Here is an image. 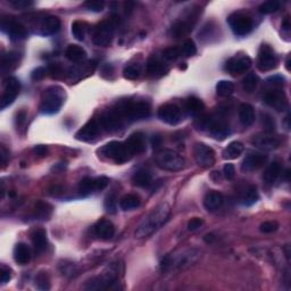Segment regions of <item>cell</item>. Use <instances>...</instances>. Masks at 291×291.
<instances>
[{"mask_svg":"<svg viewBox=\"0 0 291 291\" xmlns=\"http://www.w3.org/2000/svg\"><path fill=\"white\" fill-rule=\"evenodd\" d=\"M171 214V207L167 203H163L158 205L150 211L147 216H145L144 220L139 224L137 230H135L134 236L138 239L147 238L156 232L158 229L166 223Z\"/></svg>","mask_w":291,"mask_h":291,"instance_id":"cell-1","label":"cell"},{"mask_svg":"<svg viewBox=\"0 0 291 291\" xmlns=\"http://www.w3.org/2000/svg\"><path fill=\"white\" fill-rule=\"evenodd\" d=\"M201 257V251L194 248H187L167 255L161 263V270L165 273L177 272L193 266Z\"/></svg>","mask_w":291,"mask_h":291,"instance_id":"cell-2","label":"cell"},{"mask_svg":"<svg viewBox=\"0 0 291 291\" xmlns=\"http://www.w3.org/2000/svg\"><path fill=\"white\" fill-rule=\"evenodd\" d=\"M114 111L123 118V120L137 121L145 120L150 116V107L147 102H121Z\"/></svg>","mask_w":291,"mask_h":291,"instance_id":"cell-3","label":"cell"},{"mask_svg":"<svg viewBox=\"0 0 291 291\" xmlns=\"http://www.w3.org/2000/svg\"><path fill=\"white\" fill-rule=\"evenodd\" d=\"M65 92L59 87H50L45 91L42 97L40 111L41 113L52 115L58 113L61 111L63 104H64Z\"/></svg>","mask_w":291,"mask_h":291,"instance_id":"cell-4","label":"cell"},{"mask_svg":"<svg viewBox=\"0 0 291 291\" xmlns=\"http://www.w3.org/2000/svg\"><path fill=\"white\" fill-rule=\"evenodd\" d=\"M155 162L162 170L177 172L186 166V161L180 154L170 149H162L155 155Z\"/></svg>","mask_w":291,"mask_h":291,"instance_id":"cell-5","label":"cell"},{"mask_svg":"<svg viewBox=\"0 0 291 291\" xmlns=\"http://www.w3.org/2000/svg\"><path fill=\"white\" fill-rule=\"evenodd\" d=\"M101 153L105 155L107 158L113 160L115 163L123 164L127 163L133 157V154L131 153L125 142L120 141H112L109 144L105 145L101 148Z\"/></svg>","mask_w":291,"mask_h":291,"instance_id":"cell-6","label":"cell"},{"mask_svg":"<svg viewBox=\"0 0 291 291\" xmlns=\"http://www.w3.org/2000/svg\"><path fill=\"white\" fill-rule=\"evenodd\" d=\"M116 22L114 18L106 19L96 26L94 33V44L99 47H108L114 38Z\"/></svg>","mask_w":291,"mask_h":291,"instance_id":"cell-7","label":"cell"},{"mask_svg":"<svg viewBox=\"0 0 291 291\" xmlns=\"http://www.w3.org/2000/svg\"><path fill=\"white\" fill-rule=\"evenodd\" d=\"M227 23L234 34L239 36L247 35L253 30V21L249 16L244 15L242 13H234L227 18Z\"/></svg>","mask_w":291,"mask_h":291,"instance_id":"cell-8","label":"cell"},{"mask_svg":"<svg viewBox=\"0 0 291 291\" xmlns=\"http://www.w3.org/2000/svg\"><path fill=\"white\" fill-rule=\"evenodd\" d=\"M117 279V271L114 269V266L108 267L104 273L100 274L99 276L92 277L85 284V289L87 290H99L108 288L112 283H114Z\"/></svg>","mask_w":291,"mask_h":291,"instance_id":"cell-9","label":"cell"},{"mask_svg":"<svg viewBox=\"0 0 291 291\" xmlns=\"http://www.w3.org/2000/svg\"><path fill=\"white\" fill-rule=\"evenodd\" d=\"M194 156L196 163L200 167L207 168L213 166L215 163V151L210 146L197 142L194 147Z\"/></svg>","mask_w":291,"mask_h":291,"instance_id":"cell-10","label":"cell"},{"mask_svg":"<svg viewBox=\"0 0 291 291\" xmlns=\"http://www.w3.org/2000/svg\"><path fill=\"white\" fill-rule=\"evenodd\" d=\"M276 65H277V57L276 55L274 54L273 49L271 48L269 45H262V47L259 48V62H257L260 71L266 72L275 68Z\"/></svg>","mask_w":291,"mask_h":291,"instance_id":"cell-11","label":"cell"},{"mask_svg":"<svg viewBox=\"0 0 291 291\" xmlns=\"http://www.w3.org/2000/svg\"><path fill=\"white\" fill-rule=\"evenodd\" d=\"M21 90V83L16 78H8V80L6 81L4 94L1 96V100H0V107L1 109H5L8 107L9 105H12L15 101L16 97H17Z\"/></svg>","mask_w":291,"mask_h":291,"instance_id":"cell-12","label":"cell"},{"mask_svg":"<svg viewBox=\"0 0 291 291\" xmlns=\"http://www.w3.org/2000/svg\"><path fill=\"white\" fill-rule=\"evenodd\" d=\"M158 118L166 124L177 125L182 120V112L177 105L166 104L158 109Z\"/></svg>","mask_w":291,"mask_h":291,"instance_id":"cell-13","label":"cell"},{"mask_svg":"<svg viewBox=\"0 0 291 291\" xmlns=\"http://www.w3.org/2000/svg\"><path fill=\"white\" fill-rule=\"evenodd\" d=\"M264 101L272 108L276 109L277 112L284 111L288 106L286 95H284L282 90L277 88L271 89L270 91H267L265 96H264Z\"/></svg>","mask_w":291,"mask_h":291,"instance_id":"cell-14","label":"cell"},{"mask_svg":"<svg viewBox=\"0 0 291 291\" xmlns=\"http://www.w3.org/2000/svg\"><path fill=\"white\" fill-rule=\"evenodd\" d=\"M101 125L98 121L90 120L77 132L75 138L80 141H92L100 134Z\"/></svg>","mask_w":291,"mask_h":291,"instance_id":"cell-15","label":"cell"},{"mask_svg":"<svg viewBox=\"0 0 291 291\" xmlns=\"http://www.w3.org/2000/svg\"><path fill=\"white\" fill-rule=\"evenodd\" d=\"M1 29L2 31L7 32L9 38L14 41L24 40L26 36H28V30H26L24 25H22L18 22L5 21V19H2Z\"/></svg>","mask_w":291,"mask_h":291,"instance_id":"cell-16","label":"cell"},{"mask_svg":"<svg viewBox=\"0 0 291 291\" xmlns=\"http://www.w3.org/2000/svg\"><path fill=\"white\" fill-rule=\"evenodd\" d=\"M251 66V59L249 56H241V57H233L229 59L226 64V69L230 74L239 75L242 74Z\"/></svg>","mask_w":291,"mask_h":291,"instance_id":"cell-17","label":"cell"},{"mask_svg":"<svg viewBox=\"0 0 291 291\" xmlns=\"http://www.w3.org/2000/svg\"><path fill=\"white\" fill-rule=\"evenodd\" d=\"M99 123H100L101 128L104 129V130L114 132L120 130L121 128H123V118H122L114 109H112V111H109L102 115Z\"/></svg>","mask_w":291,"mask_h":291,"instance_id":"cell-18","label":"cell"},{"mask_svg":"<svg viewBox=\"0 0 291 291\" xmlns=\"http://www.w3.org/2000/svg\"><path fill=\"white\" fill-rule=\"evenodd\" d=\"M267 155L265 154H259V153H254L249 154L244 157V160L241 164V171L242 172H253L259 170V168L263 167L266 164Z\"/></svg>","mask_w":291,"mask_h":291,"instance_id":"cell-19","label":"cell"},{"mask_svg":"<svg viewBox=\"0 0 291 291\" xmlns=\"http://www.w3.org/2000/svg\"><path fill=\"white\" fill-rule=\"evenodd\" d=\"M254 146H256L257 148L263 150H273L275 148L279 147L280 140L276 137H273L271 134H259L256 137H254L253 140Z\"/></svg>","mask_w":291,"mask_h":291,"instance_id":"cell-20","label":"cell"},{"mask_svg":"<svg viewBox=\"0 0 291 291\" xmlns=\"http://www.w3.org/2000/svg\"><path fill=\"white\" fill-rule=\"evenodd\" d=\"M208 130L217 140H223L231 133V129L226 122L222 120H213V118L210 120Z\"/></svg>","mask_w":291,"mask_h":291,"instance_id":"cell-21","label":"cell"},{"mask_svg":"<svg viewBox=\"0 0 291 291\" xmlns=\"http://www.w3.org/2000/svg\"><path fill=\"white\" fill-rule=\"evenodd\" d=\"M95 234L102 240H109L114 237L115 226L114 224L108 220H100L96 223L94 226Z\"/></svg>","mask_w":291,"mask_h":291,"instance_id":"cell-22","label":"cell"},{"mask_svg":"<svg viewBox=\"0 0 291 291\" xmlns=\"http://www.w3.org/2000/svg\"><path fill=\"white\" fill-rule=\"evenodd\" d=\"M61 19L57 16H47L41 21V34L52 35L61 30Z\"/></svg>","mask_w":291,"mask_h":291,"instance_id":"cell-23","label":"cell"},{"mask_svg":"<svg viewBox=\"0 0 291 291\" xmlns=\"http://www.w3.org/2000/svg\"><path fill=\"white\" fill-rule=\"evenodd\" d=\"M125 145L128 146V148L133 155L135 154H141L146 150V141H145V135L137 132L130 135V138L125 141Z\"/></svg>","mask_w":291,"mask_h":291,"instance_id":"cell-24","label":"cell"},{"mask_svg":"<svg viewBox=\"0 0 291 291\" xmlns=\"http://www.w3.org/2000/svg\"><path fill=\"white\" fill-rule=\"evenodd\" d=\"M224 203V198L222 194L217 193V191H210L206 194L204 199V206L207 210L215 211L218 208H221Z\"/></svg>","mask_w":291,"mask_h":291,"instance_id":"cell-25","label":"cell"},{"mask_svg":"<svg viewBox=\"0 0 291 291\" xmlns=\"http://www.w3.org/2000/svg\"><path fill=\"white\" fill-rule=\"evenodd\" d=\"M14 259L19 265H26L31 259V251L28 244L19 242L14 248Z\"/></svg>","mask_w":291,"mask_h":291,"instance_id":"cell-26","label":"cell"},{"mask_svg":"<svg viewBox=\"0 0 291 291\" xmlns=\"http://www.w3.org/2000/svg\"><path fill=\"white\" fill-rule=\"evenodd\" d=\"M31 240L36 253H42L48 244L47 233L44 229H36L31 234Z\"/></svg>","mask_w":291,"mask_h":291,"instance_id":"cell-27","label":"cell"},{"mask_svg":"<svg viewBox=\"0 0 291 291\" xmlns=\"http://www.w3.org/2000/svg\"><path fill=\"white\" fill-rule=\"evenodd\" d=\"M254 107L249 104H242L239 108V120L243 127H250L255 122Z\"/></svg>","mask_w":291,"mask_h":291,"instance_id":"cell-28","label":"cell"},{"mask_svg":"<svg viewBox=\"0 0 291 291\" xmlns=\"http://www.w3.org/2000/svg\"><path fill=\"white\" fill-rule=\"evenodd\" d=\"M65 56L68 61L73 63H80L83 62L84 59L87 58V51L82 47H80V46L71 45L66 49Z\"/></svg>","mask_w":291,"mask_h":291,"instance_id":"cell-29","label":"cell"},{"mask_svg":"<svg viewBox=\"0 0 291 291\" xmlns=\"http://www.w3.org/2000/svg\"><path fill=\"white\" fill-rule=\"evenodd\" d=\"M243 153V145L240 141H232L227 145V147L223 150V158L224 160H236L240 157V155Z\"/></svg>","mask_w":291,"mask_h":291,"instance_id":"cell-30","label":"cell"},{"mask_svg":"<svg viewBox=\"0 0 291 291\" xmlns=\"http://www.w3.org/2000/svg\"><path fill=\"white\" fill-rule=\"evenodd\" d=\"M147 71L149 74L154 75V77H161V75H163L166 73L167 67L164 65L163 62H161L157 57L153 56V57L148 59Z\"/></svg>","mask_w":291,"mask_h":291,"instance_id":"cell-31","label":"cell"},{"mask_svg":"<svg viewBox=\"0 0 291 291\" xmlns=\"http://www.w3.org/2000/svg\"><path fill=\"white\" fill-rule=\"evenodd\" d=\"M281 173V164L280 162H273L271 163L265 171H264L263 178L267 184H273L276 181V178H279Z\"/></svg>","mask_w":291,"mask_h":291,"instance_id":"cell-32","label":"cell"},{"mask_svg":"<svg viewBox=\"0 0 291 291\" xmlns=\"http://www.w3.org/2000/svg\"><path fill=\"white\" fill-rule=\"evenodd\" d=\"M132 182H133L134 186L137 187H149L151 182H153V177H151V174L148 171L139 170L135 172L133 177H132Z\"/></svg>","mask_w":291,"mask_h":291,"instance_id":"cell-33","label":"cell"},{"mask_svg":"<svg viewBox=\"0 0 291 291\" xmlns=\"http://www.w3.org/2000/svg\"><path fill=\"white\" fill-rule=\"evenodd\" d=\"M18 59L19 56L17 52H8V54H6L2 56L1 59V72L7 73L9 71H12V69H14L16 66L18 64Z\"/></svg>","mask_w":291,"mask_h":291,"instance_id":"cell-34","label":"cell"},{"mask_svg":"<svg viewBox=\"0 0 291 291\" xmlns=\"http://www.w3.org/2000/svg\"><path fill=\"white\" fill-rule=\"evenodd\" d=\"M141 200L137 194H125L124 197L121 198L120 200V207L123 210H133L135 208H138L140 206Z\"/></svg>","mask_w":291,"mask_h":291,"instance_id":"cell-35","label":"cell"},{"mask_svg":"<svg viewBox=\"0 0 291 291\" xmlns=\"http://www.w3.org/2000/svg\"><path fill=\"white\" fill-rule=\"evenodd\" d=\"M191 29H193V28H191L189 22L177 21L173 25H172V28L170 30V33H171L172 36H174V38H181V36L187 35L188 33L190 32Z\"/></svg>","mask_w":291,"mask_h":291,"instance_id":"cell-36","label":"cell"},{"mask_svg":"<svg viewBox=\"0 0 291 291\" xmlns=\"http://www.w3.org/2000/svg\"><path fill=\"white\" fill-rule=\"evenodd\" d=\"M205 105L201 99L197 97H190L186 101V109L190 115H198L204 111Z\"/></svg>","mask_w":291,"mask_h":291,"instance_id":"cell-37","label":"cell"},{"mask_svg":"<svg viewBox=\"0 0 291 291\" xmlns=\"http://www.w3.org/2000/svg\"><path fill=\"white\" fill-rule=\"evenodd\" d=\"M234 92V84L231 81L222 80L216 84V94L220 97H229Z\"/></svg>","mask_w":291,"mask_h":291,"instance_id":"cell-38","label":"cell"},{"mask_svg":"<svg viewBox=\"0 0 291 291\" xmlns=\"http://www.w3.org/2000/svg\"><path fill=\"white\" fill-rule=\"evenodd\" d=\"M52 207L45 201H38L35 204V214L40 220H48L50 217Z\"/></svg>","mask_w":291,"mask_h":291,"instance_id":"cell-39","label":"cell"},{"mask_svg":"<svg viewBox=\"0 0 291 291\" xmlns=\"http://www.w3.org/2000/svg\"><path fill=\"white\" fill-rule=\"evenodd\" d=\"M259 191H257V188L255 186H250L248 188L246 193H244V196L242 198V204L244 206H251V205L256 204L257 200H259Z\"/></svg>","mask_w":291,"mask_h":291,"instance_id":"cell-40","label":"cell"},{"mask_svg":"<svg viewBox=\"0 0 291 291\" xmlns=\"http://www.w3.org/2000/svg\"><path fill=\"white\" fill-rule=\"evenodd\" d=\"M257 83H259V78H257V75L255 74V73H249V74H247L246 77L243 78L242 88L244 91L250 94V92H253L255 89H256Z\"/></svg>","mask_w":291,"mask_h":291,"instance_id":"cell-41","label":"cell"},{"mask_svg":"<svg viewBox=\"0 0 291 291\" xmlns=\"http://www.w3.org/2000/svg\"><path fill=\"white\" fill-rule=\"evenodd\" d=\"M280 6V1H277V0H269V1L263 2V4L259 6V12L264 15L273 14V13L279 11Z\"/></svg>","mask_w":291,"mask_h":291,"instance_id":"cell-42","label":"cell"},{"mask_svg":"<svg viewBox=\"0 0 291 291\" xmlns=\"http://www.w3.org/2000/svg\"><path fill=\"white\" fill-rule=\"evenodd\" d=\"M95 190V178H84L83 180L80 182V184H79V191H80L82 194H84V196L90 194L91 193H94Z\"/></svg>","mask_w":291,"mask_h":291,"instance_id":"cell-43","label":"cell"},{"mask_svg":"<svg viewBox=\"0 0 291 291\" xmlns=\"http://www.w3.org/2000/svg\"><path fill=\"white\" fill-rule=\"evenodd\" d=\"M85 24L81 21H74L72 24V33L74 38L79 41L84 40L85 36Z\"/></svg>","mask_w":291,"mask_h":291,"instance_id":"cell-44","label":"cell"},{"mask_svg":"<svg viewBox=\"0 0 291 291\" xmlns=\"http://www.w3.org/2000/svg\"><path fill=\"white\" fill-rule=\"evenodd\" d=\"M123 74H124V78L128 79V80H137L141 74L140 65L133 64V65L127 66V67L124 68Z\"/></svg>","mask_w":291,"mask_h":291,"instance_id":"cell-45","label":"cell"},{"mask_svg":"<svg viewBox=\"0 0 291 291\" xmlns=\"http://www.w3.org/2000/svg\"><path fill=\"white\" fill-rule=\"evenodd\" d=\"M35 283L40 290H49L50 289V279L47 272H39L35 276Z\"/></svg>","mask_w":291,"mask_h":291,"instance_id":"cell-46","label":"cell"},{"mask_svg":"<svg viewBox=\"0 0 291 291\" xmlns=\"http://www.w3.org/2000/svg\"><path fill=\"white\" fill-rule=\"evenodd\" d=\"M181 52L186 56V57H191V56L196 55L197 47H196V45H194V40H191V39H187V40L184 41V44L182 45Z\"/></svg>","mask_w":291,"mask_h":291,"instance_id":"cell-47","label":"cell"},{"mask_svg":"<svg viewBox=\"0 0 291 291\" xmlns=\"http://www.w3.org/2000/svg\"><path fill=\"white\" fill-rule=\"evenodd\" d=\"M262 124L267 133H272L275 130V122L269 114L262 113Z\"/></svg>","mask_w":291,"mask_h":291,"instance_id":"cell-48","label":"cell"},{"mask_svg":"<svg viewBox=\"0 0 291 291\" xmlns=\"http://www.w3.org/2000/svg\"><path fill=\"white\" fill-rule=\"evenodd\" d=\"M277 227H279V224L275 221H267V222L260 224L259 230L263 233H272L277 230Z\"/></svg>","mask_w":291,"mask_h":291,"instance_id":"cell-49","label":"cell"},{"mask_svg":"<svg viewBox=\"0 0 291 291\" xmlns=\"http://www.w3.org/2000/svg\"><path fill=\"white\" fill-rule=\"evenodd\" d=\"M84 6L89 9V11L99 13V12H102V9H104L105 2L99 1V0H92V1L85 2Z\"/></svg>","mask_w":291,"mask_h":291,"instance_id":"cell-50","label":"cell"},{"mask_svg":"<svg viewBox=\"0 0 291 291\" xmlns=\"http://www.w3.org/2000/svg\"><path fill=\"white\" fill-rule=\"evenodd\" d=\"M105 208L108 213H115L116 211V198L114 194H109L105 199Z\"/></svg>","mask_w":291,"mask_h":291,"instance_id":"cell-51","label":"cell"},{"mask_svg":"<svg viewBox=\"0 0 291 291\" xmlns=\"http://www.w3.org/2000/svg\"><path fill=\"white\" fill-rule=\"evenodd\" d=\"M180 55H181V51L178 50L177 47L166 48L163 51V56L166 59H168V61H174V59H177Z\"/></svg>","mask_w":291,"mask_h":291,"instance_id":"cell-52","label":"cell"},{"mask_svg":"<svg viewBox=\"0 0 291 291\" xmlns=\"http://www.w3.org/2000/svg\"><path fill=\"white\" fill-rule=\"evenodd\" d=\"M223 173H224V177H226L227 180H233L234 177H236V168H234L233 164L227 163L224 165Z\"/></svg>","mask_w":291,"mask_h":291,"instance_id":"cell-53","label":"cell"},{"mask_svg":"<svg viewBox=\"0 0 291 291\" xmlns=\"http://www.w3.org/2000/svg\"><path fill=\"white\" fill-rule=\"evenodd\" d=\"M46 73H47V69H46L45 67H36L35 69H33L31 73L32 80H34V81L42 80V79L46 77Z\"/></svg>","mask_w":291,"mask_h":291,"instance_id":"cell-54","label":"cell"},{"mask_svg":"<svg viewBox=\"0 0 291 291\" xmlns=\"http://www.w3.org/2000/svg\"><path fill=\"white\" fill-rule=\"evenodd\" d=\"M203 224H204L203 218H199V217L191 218V220L189 221V223H188V230H189V231H196V230L199 229V227H201Z\"/></svg>","mask_w":291,"mask_h":291,"instance_id":"cell-55","label":"cell"},{"mask_svg":"<svg viewBox=\"0 0 291 291\" xmlns=\"http://www.w3.org/2000/svg\"><path fill=\"white\" fill-rule=\"evenodd\" d=\"M109 184V178L106 177H99L95 178V186L96 190H102L105 189Z\"/></svg>","mask_w":291,"mask_h":291,"instance_id":"cell-56","label":"cell"},{"mask_svg":"<svg viewBox=\"0 0 291 291\" xmlns=\"http://www.w3.org/2000/svg\"><path fill=\"white\" fill-rule=\"evenodd\" d=\"M11 5L14 6L15 8H18V9H24V8H28L29 6L32 5L31 1H26V0H12Z\"/></svg>","mask_w":291,"mask_h":291,"instance_id":"cell-57","label":"cell"},{"mask_svg":"<svg viewBox=\"0 0 291 291\" xmlns=\"http://www.w3.org/2000/svg\"><path fill=\"white\" fill-rule=\"evenodd\" d=\"M11 279H12L11 271H9L8 269H5V267H2L1 274H0V280H1V283H7V282H9V280Z\"/></svg>","mask_w":291,"mask_h":291,"instance_id":"cell-58","label":"cell"},{"mask_svg":"<svg viewBox=\"0 0 291 291\" xmlns=\"http://www.w3.org/2000/svg\"><path fill=\"white\" fill-rule=\"evenodd\" d=\"M266 82L271 85H282L284 83V79L282 77H277V75H275V77H271L266 80Z\"/></svg>","mask_w":291,"mask_h":291,"instance_id":"cell-59","label":"cell"},{"mask_svg":"<svg viewBox=\"0 0 291 291\" xmlns=\"http://www.w3.org/2000/svg\"><path fill=\"white\" fill-rule=\"evenodd\" d=\"M33 150H34L35 155H38V156L42 157V156H46V155H47L48 148L46 147V146L38 145V146H35V147H34V149H33Z\"/></svg>","mask_w":291,"mask_h":291,"instance_id":"cell-60","label":"cell"},{"mask_svg":"<svg viewBox=\"0 0 291 291\" xmlns=\"http://www.w3.org/2000/svg\"><path fill=\"white\" fill-rule=\"evenodd\" d=\"M151 145H153L154 148H158L162 145V138L160 135H154L153 139H151Z\"/></svg>","mask_w":291,"mask_h":291,"instance_id":"cell-61","label":"cell"},{"mask_svg":"<svg viewBox=\"0 0 291 291\" xmlns=\"http://www.w3.org/2000/svg\"><path fill=\"white\" fill-rule=\"evenodd\" d=\"M7 150H6V148L4 146H1V150H0V157H1V162L2 164L6 163V160H7Z\"/></svg>","mask_w":291,"mask_h":291,"instance_id":"cell-62","label":"cell"},{"mask_svg":"<svg viewBox=\"0 0 291 291\" xmlns=\"http://www.w3.org/2000/svg\"><path fill=\"white\" fill-rule=\"evenodd\" d=\"M282 28L286 30V31H289L290 30V22H289V18H286L283 21V23H282Z\"/></svg>","mask_w":291,"mask_h":291,"instance_id":"cell-63","label":"cell"}]
</instances>
